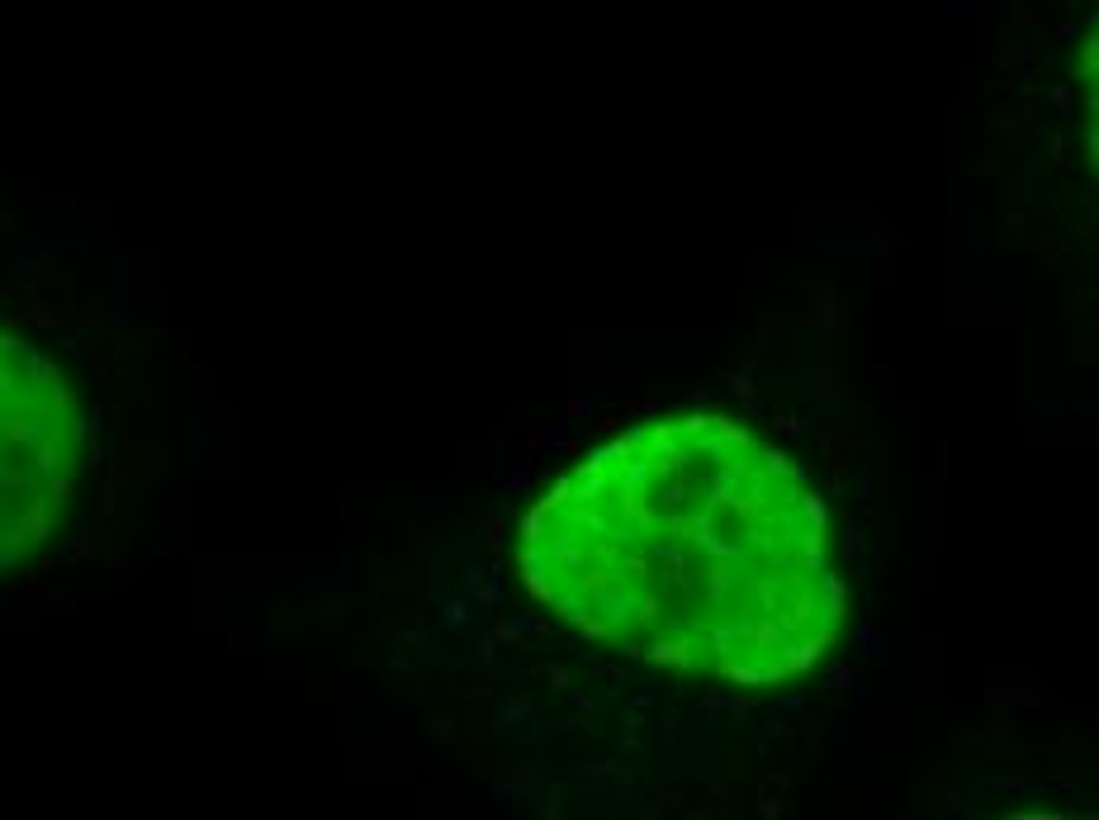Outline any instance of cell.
Segmentation results:
<instances>
[{
	"instance_id": "cell-1",
	"label": "cell",
	"mask_w": 1099,
	"mask_h": 820,
	"mask_svg": "<svg viewBox=\"0 0 1099 820\" xmlns=\"http://www.w3.org/2000/svg\"><path fill=\"white\" fill-rule=\"evenodd\" d=\"M517 569L588 640L777 688L844 626L825 503L787 451L716 413L635 422L536 498Z\"/></svg>"
},
{
	"instance_id": "cell-2",
	"label": "cell",
	"mask_w": 1099,
	"mask_h": 820,
	"mask_svg": "<svg viewBox=\"0 0 1099 820\" xmlns=\"http://www.w3.org/2000/svg\"><path fill=\"white\" fill-rule=\"evenodd\" d=\"M86 474V413L38 347L0 328V560L48 541Z\"/></svg>"
},
{
	"instance_id": "cell-3",
	"label": "cell",
	"mask_w": 1099,
	"mask_h": 820,
	"mask_svg": "<svg viewBox=\"0 0 1099 820\" xmlns=\"http://www.w3.org/2000/svg\"><path fill=\"white\" fill-rule=\"evenodd\" d=\"M1081 110H1085V147L1099 171V24L1081 48Z\"/></svg>"
}]
</instances>
